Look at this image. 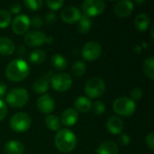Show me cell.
Returning a JSON list of instances; mask_svg holds the SVG:
<instances>
[{"label": "cell", "instance_id": "1", "mask_svg": "<svg viewBox=\"0 0 154 154\" xmlns=\"http://www.w3.org/2000/svg\"><path fill=\"white\" fill-rule=\"evenodd\" d=\"M30 74V66L21 59H16L8 63L5 69L6 78L13 82H20L25 79Z\"/></svg>", "mask_w": 154, "mask_h": 154}, {"label": "cell", "instance_id": "2", "mask_svg": "<svg viewBox=\"0 0 154 154\" xmlns=\"http://www.w3.org/2000/svg\"><path fill=\"white\" fill-rule=\"evenodd\" d=\"M54 143L56 148L60 152L68 153L76 148L77 137L72 131L69 129H60L55 135Z\"/></svg>", "mask_w": 154, "mask_h": 154}, {"label": "cell", "instance_id": "3", "mask_svg": "<svg viewBox=\"0 0 154 154\" xmlns=\"http://www.w3.org/2000/svg\"><path fill=\"white\" fill-rule=\"evenodd\" d=\"M113 109L118 116L129 117L133 116V114L135 112L136 105L134 101H133L131 98L122 97H118L114 101L113 104Z\"/></svg>", "mask_w": 154, "mask_h": 154}, {"label": "cell", "instance_id": "4", "mask_svg": "<svg viewBox=\"0 0 154 154\" xmlns=\"http://www.w3.org/2000/svg\"><path fill=\"white\" fill-rule=\"evenodd\" d=\"M29 100V94L26 89L17 88L12 89L6 96V103L14 108L23 107Z\"/></svg>", "mask_w": 154, "mask_h": 154}, {"label": "cell", "instance_id": "5", "mask_svg": "<svg viewBox=\"0 0 154 154\" xmlns=\"http://www.w3.org/2000/svg\"><path fill=\"white\" fill-rule=\"evenodd\" d=\"M106 91V84L100 78H92L85 85V92L90 98H97Z\"/></svg>", "mask_w": 154, "mask_h": 154}, {"label": "cell", "instance_id": "6", "mask_svg": "<svg viewBox=\"0 0 154 154\" xmlns=\"http://www.w3.org/2000/svg\"><path fill=\"white\" fill-rule=\"evenodd\" d=\"M32 121L30 116L25 113L14 114L10 119V126L12 130L16 133H23L27 131L31 126Z\"/></svg>", "mask_w": 154, "mask_h": 154}, {"label": "cell", "instance_id": "7", "mask_svg": "<svg viewBox=\"0 0 154 154\" xmlns=\"http://www.w3.org/2000/svg\"><path fill=\"white\" fill-rule=\"evenodd\" d=\"M51 85L58 92L69 90L72 85V79L68 73H57L51 77Z\"/></svg>", "mask_w": 154, "mask_h": 154}, {"label": "cell", "instance_id": "8", "mask_svg": "<svg viewBox=\"0 0 154 154\" xmlns=\"http://www.w3.org/2000/svg\"><path fill=\"white\" fill-rule=\"evenodd\" d=\"M106 8V4L102 0H86L82 3V11L88 17L101 14Z\"/></svg>", "mask_w": 154, "mask_h": 154}, {"label": "cell", "instance_id": "9", "mask_svg": "<svg viewBox=\"0 0 154 154\" xmlns=\"http://www.w3.org/2000/svg\"><path fill=\"white\" fill-rule=\"evenodd\" d=\"M102 52V47L97 42H88L82 48V57L88 61L96 60Z\"/></svg>", "mask_w": 154, "mask_h": 154}, {"label": "cell", "instance_id": "10", "mask_svg": "<svg viewBox=\"0 0 154 154\" xmlns=\"http://www.w3.org/2000/svg\"><path fill=\"white\" fill-rule=\"evenodd\" d=\"M47 40V35L41 31L28 32L23 38V42L26 45L31 47H38L42 45Z\"/></svg>", "mask_w": 154, "mask_h": 154}, {"label": "cell", "instance_id": "11", "mask_svg": "<svg viewBox=\"0 0 154 154\" xmlns=\"http://www.w3.org/2000/svg\"><path fill=\"white\" fill-rule=\"evenodd\" d=\"M30 27V18L25 14L16 15L12 22V29L17 35H23Z\"/></svg>", "mask_w": 154, "mask_h": 154}, {"label": "cell", "instance_id": "12", "mask_svg": "<svg viewBox=\"0 0 154 154\" xmlns=\"http://www.w3.org/2000/svg\"><path fill=\"white\" fill-rule=\"evenodd\" d=\"M37 108L43 114H51L55 109L54 99L48 94L41 96L36 103Z\"/></svg>", "mask_w": 154, "mask_h": 154}, {"label": "cell", "instance_id": "13", "mask_svg": "<svg viewBox=\"0 0 154 154\" xmlns=\"http://www.w3.org/2000/svg\"><path fill=\"white\" fill-rule=\"evenodd\" d=\"M61 19L66 23H75L81 17L80 11L76 6H68L61 11Z\"/></svg>", "mask_w": 154, "mask_h": 154}, {"label": "cell", "instance_id": "14", "mask_svg": "<svg viewBox=\"0 0 154 154\" xmlns=\"http://www.w3.org/2000/svg\"><path fill=\"white\" fill-rule=\"evenodd\" d=\"M134 11V4L130 0H122L119 1L114 9L115 14L121 18L128 17Z\"/></svg>", "mask_w": 154, "mask_h": 154}, {"label": "cell", "instance_id": "15", "mask_svg": "<svg viewBox=\"0 0 154 154\" xmlns=\"http://www.w3.org/2000/svg\"><path fill=\"white\" fill-rule=\"evenodd\" d=\"M106 127L109 133L113 134H118L123 131L124 128V122L122 119L116 116H111L108 118L106 122Z\"/></svg>", "mask_w": 154, "mask_h": 154}, {"label": "cell", "instance_id": "16", "mask_svg": "<svg viewBox=\"0 0 154 154\" xmlns=\"http://www.w3.org/2000/svg\"><path fill=\"white\" fill-rule=\"evenodd\" d=\"M79 119V114L74 108H68L66 109L61 115V123L66 126H72L74 125Z\"/></svg>", "mask_w": 154, "mask_h": 154}, {"label": "cell", "instance_id": "17", "mask_svg": "<svg viewBox=\"0 0 154 154\" xmlns=\"http://www.w3.org/2000/svg\"><path fill=\"white\" fill-rule=\"evenodd\" d=\"M51 75V71L50 73L44 77H42L38 79H36L33 84H32V90L36 93V94H44L48 89H49V86H50V83H49V76Z\"/></svg>", "mask_w": 154, "mask_h": 154}, {"label": "cell", "instance_id": "18", "mask_svg": "<svg viewBox=\"0 0 154 154\" xmlns=\"http://www.w3.org/2000/svg\"><path fill=\"white\" fill-rule=\"evenodd\" d=\"M5 152L6 154H23L24 152L23 144L16 140L8 141L5 144Z\"/></svg>", "mask_w": 154, "mask_h": 154}, {"label": "cell", "instance_id": "19", "mask_svg": "<svg viewBox=\"0 0 154 154\" xmlns=\"http://www.w3.org/2000/svg\"><path fill=\"white\" fill-rule=\"evenodd\" d=\"M97 154H118V146L112 141H106L99 144L97 149Z\"/></svg>", "mask_w": 154, "mask_h": 154}, {"label": "cell", "instance_id": "20", "mask_svg": "<svg viewBox=\"0 0 154 154\" xmlns=\"http://www.w3.org/2000/svg\"><path fill=\"white\" fill-rule=\"evenodd\" d=\"M15 45L10 39L6 37H0V54L3 56H9L14 53Z\"/></svg>", "mask_w": 154, "mask_h": 154}, {"label": "cell", "instance_id": "21", "mask_svg": "<svg viewBox=\"0 0 154 154\" xmlns=\"http://www.w3.org/2000/svg\"><path fill=\"white\" fill-rule=\"evenodd\" d=\"M149 25H150V17L148 16V14L142 13L135 17L134 26L137 31L144 32L149 28Z\"/></svg>", "mask_w": 154, "mask_h": 154}, {"label": "cell", "instance_id": "22", "mask_svg": "<svg viewBox=\"0 0 154 154\" xmlns=\"http://www.w3.org/2000/svg\"><path fill=\"white\" fill-rule=\"evenodd\" d=\"M75 110L79 111L81 113H88L91 110L92 107V102L85 97H79L76 99L75 103Z\"/></svg>", "mask_w": 154, "mask_h": 154}, {"label": "cell", "instance_id": "23", "mask_svg": "<svg viewBox=\"0 0 154 154\" xmlns=\"http://www.w3.org/2000/svg\"><path fill=\"white\" fill-rule=\"evenodd\" d=\"M92 27V21L90 19V17L83 14L81 15L80 19L79 20V23H78V29L79 32L80 33H87L90 31Z\"/></svg>", "mask_w": 154, "mask_h": 154}, {"label": "cell", "instance_id": "24", "mask_svg": "<svg viewBox=\"0 0 154 154\" xmlns=\"http://www.w3.org/2000/svg\"><path fill=\"white\" fill-rule=\"evenodd\" d=\"M45 125L51 131H59L60 129V120L57 116L49 115L45 118Z\"/></svg>", "mask_w": 154, "mask_h": 154}, {"label": "cell", "instance_id": "25", "mask_svg": "<svg viewBox=\"0 0 154 154\" xmlns=\"http://www.w3.org/2000/svg\"><path fill=\"white\" fill-rule=\"evenodd\" d=\"M51 62L52 66L58 70H63L68 66V61H67L66 58L63 55H60V54L53 55L52 58H51Z\"/></svg>", "mask_w": 154, "mask_h": 154}, {"label": "cell", "instance_id": "26", "mask_svg": "<svg viewBox=\"0 0 154 154\" xmlns=\"http://www.w3.org/2000/svg\"><path fill=\"white\" fill-rule=\"evenodd\" d=\"M143 71L147 78L151 80L154 79V60L153 57H149L144 60L143 63Z\"/></svg>", "mask_w": 154, "mask_h": 154}, {"label": "cell", "instance_id": "27", "mask_svg": "<svg viewBox=\"0 0 154 154\" xmlns=\"http://www.w3.org/2000/svg\"><path fill=\"white\" fill-rule=\"evenodd\" d=\"M29 59L34 64H41L46 59V52L43 50H34L30 53Z\"/></svg>", "mask_w": 154, "mask_h": 154}, {"label": "cell", "instance_id": "28", "mask_svg": "<svg viewBox=\"0 0 154 154\" xmlns=\"http://www.w3.org/2000/svg\"><path fill=\"white\" fill-rule=\"evenodd\" d=\"M72 73L76 77H82L86 73V64L82 61H76L72 66Z\"/></svg>", "mask_w": 154, "mask_h": 154}, {"label": "cell", "instance_id": "29", "mask_svg": "<svg viewBox=\"0 0 154 154\" xmlns=\"http://www.w3.org/2000/svg\"><path fill=\"white\" fill-rule=\"evenodd\" d=\"M12 22V14L7 10H0V28L7 27Z\"/></svg>", "mask_w": 154, "mask_h": 154}, {"label": "cell", "instance_id": "30", "mask_svg": "<svg viewBox=\"0 0 154 154\" xmlns=\"http://www.w3.org/2000/svg\"><path fill=\"white\" fill-rule=\"evenodd\" d=\"M23 4L28 9L36 11V10H39L42 6L43 2L42 0H25Z\"/></svg>", "mask_w": 154, "mask_h": 154}, {"label": "cell", "instance_id": "31", "mask_svg": "<svg viewBox=\"0 0 154 154\" xmlns=\"http://www.w3.org/2000/svg\"><path fill=\"white\" fill-rule=\"evenodd\" d=\"M91 109H93L94 114H96L97 116H101L102 114L106 112V106L105 104H103L102 101L97 100L94 104H92Z\"/></svg>", "mask_w": 154, "mask_h": 154}, {"label": "cell", "instance_id": "32", "mask_svg": "<svg viewBox=\"0 0 154 154\" xmlns=\"http://www.w3.org/2000/svg\"><path fill=\"white\" fill-rule=\"evenodd\" d=\"M46 5L51 10L56 11V10H59L60 7H62V5H64V1L63 0H47Z\"/></svg>", "mask_w": 154, "mask_h": 154}, {"label": "cell", "instance_id": "33", "mask_svg": "<svg viewBox=\"0 0 154 154\" xmlns=\"http://www.w3.org/2000/svg\"><path fill=\"white\" fill-rule=\"evenodd\" d=\"M143 90L140 88H134L131 93H130V96H131V99L133 101H137V100H140L143 97Z\"/></svg>", "mask_w": 154, "mask_h": 154}, {"label": "cell", "instance_id": "34", "mask_svg": "<svg viewBox=\"0 0 154 154\" xmlns=\"http://www.w3.org/2000/svg\"><path fill=\"white\" fill-rule=\"evenodd\" d=\"M43 23V21L42 19L38 16V15H35L32 18V20H30V24H32L34 28H39L42 25Z\"/></svg>", "mask_w": 154, "mask_h": 154}, {"label": "cell", "instance_id": "35", "mask_svg": "<svg viewBox=\"0 0 154 154\" xmlns=\"http://www.w3.org/2000/svg\"><path fill=\"white\" fill-rule=\"evenodd\" d=\"M145 142H146V144L147 146L150 148L151 151H153L154 150V134L153 133H151L149 134L146 138H145Z\"/></svg>", "mask_w": 154, "mask_h": 154}, {"label": "cell", "instance_id": "36", "mask_svg": "<svg viewBox=\"0 0 154 154\" xmlns=\"http://www.w3.org/2000/svg\"><path fill=\"white\" fill-rule=\"evenodd\" d=\"M45 21L48 24H53L56 23L57 21V16L54 13L51 12V13H48L46 15H45Z\"/></svg>", "mask_w": 154, "mask_h": 154}, {"label": "cell", "instance_id": "37", "mask_svg": "<svg viewBox=\"0 0 154 154\" xmlns=\"http://www.w3.org/2000/svg\"><path fill=\"white\" fill-rule=\"evenodd\" d=\"M7 114V106L5 103L0 99V121H2Z\"/></svg>", "mask_w": 154, "mask_h": 154}, {"label": "cell", "instance_id": "38", "mask_svg": "<svg viewBox=\"0 0 154 154\" xmlns=\"http://www.w3.org/2000/svg\"><path fill=\"white\" fill-rule=\"evenodd\" d=\"M119 143L123 145V146H126L130 143V137L128 134H122L119 137Z\"/></svg>", "mask_w": 154, "mask_h": 154}, {"label": "cell", "instance_id": "39", "mask_svg": "<svg viewBox=\"0 0 154 154\" xmlns=\"http://www.w3.org/2000/svg\"><path fill=\"white\" fill-rule=\"evenodd\" d=\"M21 9H22L21 5H20L19 4H17V3L13 4V5L10 6V11H11V13H12V14H18L21 12Z\"/></svg>", "mask_w": 154, "mask_h": 154}, {"label": "cell", "instance_id": "40", "mask_svg": "<svg viewBox=\"0 0 154 154\" xmlns=\"http://www.w3.org/2000/svg\"><path fill=\"white\" fill-rule=\"evenodd\" d=\"M6 93V86L5 84L0 82V98L3 97Z\"/></svg>", "mask_w": 154, "mask_h": 154}]
</instances>
